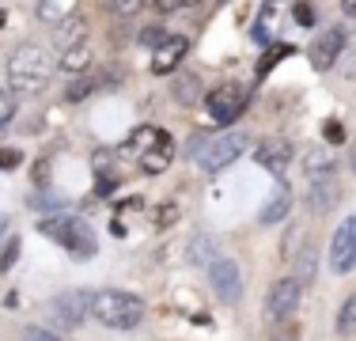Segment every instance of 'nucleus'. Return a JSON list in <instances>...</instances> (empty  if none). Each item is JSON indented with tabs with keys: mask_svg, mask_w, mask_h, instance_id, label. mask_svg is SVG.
Instances as JSON below:
<instances>
[{
	"mask_svg": "<svg viewBox=\"0 0 356 341\" xmlns=\"http://www.w3.org/2000/svg\"><path fill=\"white\" fill-rule=\"evenodd\" d=\"M205 106H209V118L216 125H232L243 114V106H247V91L239 84H220V88H213L205 95Z\"/></svg>",
	"mask_w": 356,
	"mask_h": 341,
	"instance_id": "obj_5",
	"label": "nucleus"
},
{
	"mask_svg": "<svg viewBox=\"0 0 356 341\" xmlns=\"http://www.w3.org/2000/svg\"><path fill=\"white\" fill-rule=\"evenodd\" d=\"M292 15H296V23H300V27H315V8H311V4H296Z\"/></svg>",
	"mask_w": 356,
	"mask_h": 341,
	"instance_id": "obj_30",
	"label": "nucleus"
},
{
	"mask_svg": "<svg viewBox=\"0 0 356 341\" xmlns=\"http://www.w3.org/2000/svg\"><path fill=\"white\" fill-rule=\"evenodd\" d=\"M152 224L163 232V228H171V224H178V205L175 201H163L159 209H152Z\"/></svg>",
	"mask_w": 356,
	"mask_h": 341,
	"instance_id": "obj_23",
	"label": "nucleus"
},
{
	"mask_svg": "<svg viewBox=\"0 0 356 341\" xmlns=\"http://www.w3.org/2000/svg\"><path fill=\"white\" fill-rule=\"evenodd\" d=\"M341 54H345V31L341 27H330V31H322L315 42L307 46V61L315 72H330L337 61H341Z\"/></svg>",
	"mask_w": 356,
	"mask_h": 341,
	"instance_id": "obj_6",
	"label": "nucleus"
},
{
	"mask_svg": "<svg viewBox=\"0 0 356 341\" xmlns=\"http://www.w3.org/2000/svg\"><path fill=\"white\" fill-rule=\"evenodd\" d=\"M23 341H61V338L49 334V330H42V326H27L23 330Z\"/></svg>",
	"mask_w": 356,
	"mask_h": 341,
	"instance_id": "obj_32",
	"label": "nucleus"
},
{
	"mask_svg": "<svg viewBox=\"0 0 356 341\" xmlns=\"http://www.w3.org/2000/svg\"><path fill=\"white\" fill-rule=\"evenodd\" d=\"M12 114H15V99H12V91L0 88V125L12 122Z\"/></svg>",
	"mask_w": 356,
	"mask_h": 341,
	"instance_id": "obj_29",
	"label": "nucleus"
},
{
	"mask_svg": "<svg viewBox=\"0 0 356 341\" xmlns=\"http://www.w3.org/2000/svg\"><path fill=\"white\" fill-rule=\"evenodd\" d=\"M292 144L284 141V136H269V141L258 144V152H254V159H258L261 167H269L273 175H284V167L292 164Z\"/></svg>",
	"mask_w": 356,
	"mask_h": 341,
	"instance_id": "obj_12",
	"label": "nucleus"
},
{
	"mask_svg": "<svg viewBox=\"0 0 356 341\" xmlns=\"http://www.w3.org/2000/svg\"><path fill=\"white\" fill-rule=\"evenodd\" d=\"M171 91H175V99H182V102H193V99L201 95V84H197V76L182 72V76H175Z\"/></svg>",
	"mask_w": 356,
	"mask_h": 341,
	"instance_id": "obj_21",
	"label": "nucleus"
},
{
	"mask_svg": "<svg viewBox=\"0 0 356 341\" xmlns=\"http://www.w3.org/2000/svg\"><path fill=\"white\" fill-rule=\"evenodd\" d=\"M91 315L110 330H133V326H140V319H144V300L133 292L106 288V292L91 296Z\"/></svg>",
	"mask_w": 356,
	"mask_h": 341,
	"instance_id": "obj_2",
	"label": "nucleus"
},
{
	"mask_svg": "<svg viewBox=\"0 0 356 341\" xmlns=\"http://www.w3.org/2000/svg\"><path fill=\"white\" fill-rule=\"evenodd\" d=\"M300 338V326H288V334H273V341H296Z\"/></svg>",
	"mask_w": 356,
	"mask_h": 341,
	"instance_id": "obj_38",
	"label": "nucleus"
},
{
	"mask_svg": "<svg viewBox=\"0 0 356 341\" xmlns=\"http://www.w3.org/2000/svg\"><path fill=\"white\" fill-rule=\"evenodd\" d=\"M19 152H15V148H0V167H15V164H19Z\"/></svg>",
	"mask_w": 356,
	"mask_h": 341,
	"instance_id": "obj_36",
	"label": "nucleus"
},
{
	"mask_svg": "<svg viewBox=\"0 0 356 341\" xmlns=\"http://www.w3.org/2000/svg\"><path fill=\"white\" fill-rule=\"evenodd\" d=\"M337 198H341V186L334 182V178H322V182L311 190V209L315 212H326V209H334Z\"/></svg>",
	"mask_w": 356,
	"mask_h": 341,
	"instance_id": "obj_15",
	"label": "nucleus"
},
{
	"mask_svg": "<svg viewBox=\"0 0 356 341\" xmlns=\"http://www.w3.org/2000/svg\"><path fill=\"white\" fill-rule=\"evenodd\" d=\"M103 4H106L114 15H137L140 8H144V0H103Z\"/></svg>",
	"mask_w": 356,
	"mask_h": 341,
	"instance_id": "obj_27",
	"label": "nucleus"
},
{
	"mask_svg": "<svg viewBox=\"0 0 356 341\" xmlns=\"http://www.w3.org/2000/svg\"><path fill=\"white\" fill-rule=\"evenodd\" d=\"M38 232L46 235V239H54V243H61L76 262H88L91 254L99 251L95 232H91L83 220H76V216H46L38 224Z\"/></svg>",
	"mask_w": 356,
	"mask_h": 341,
	"instance_id": "obj_3",
	"label": "nucleus"
},
{
	"mask_svg": "<svg viewBox=\"0 0 356 341\" xmlns=\"http://www.w3.org/2000/svg\"><path fill=\"white\" fill-rule=\"evenodd\" d=\"M330 269L334 273H353L356 269V212L334 232V243H330Z\"/></svg>",
	"mask_w": 356,
	"mask_h": 341,
	"instance_id": "obj_7",
	"label": "nucleus"
},
{
	"mask_svg": "<svg viewBox=\"0 0 356 341\" xmlns=\"http://www.w3.org/2000/svg\"><path fill=\"white\" fill-rule=\"evenodd\" d=\"M341 76H345V80H356V49H349V54H345Z\"/></svg>",
	"mask_w": 356,
	"mask_h": 341,
	"instance_id": "obj_35",
	"label": "nucleus"
},
{
	"mask_svg": "<svg viewBox=\"0 0 356 341\" xmlns=\"http://www.w3.org/2000/svg\"><path fill=\"white\" fill-rule=\"evenodd\" d=\"M80 42H88V23L83 19H65L61 31H57V49H72V46H80Z\"/></svg>",
	"mask_w": 356,
	"mask_h": 341,
	"instance_id": "obj_17",
	"label": "nucleus"
},
{
	"mask_svg": "<svg viewBox=\"0 0 356 341\" xmlns=\"http://www.w3.org/2000/svg\"><path fill=\"white\" fill-rule=\"evenodd\" d=\"M300 296H303V288H300L296 277L277 280V285L269 288V296H266V315L269 319H288V315L300 307Z\"/></svg>",
	"mask_w": 356,
	"mask_h": 341,
	"instance_id": "obj_9",
	"label": "nucleus"
},
{
	"mask_svg": "<svg viewBox=\"0 0 356 341\" xmlns=\"http://www.w3.org/2000/svg\"><path fill=\"white\" fill-rule=\"evenodd\" d=\"M288 54H292V46H273V54H266V57H261V61H258V76L273 72V68L281 65V61H284Z\"/></svg>",
	"mask_w": 356,
	"mask_h": 341,
	"instance_id": "obj_25",
	"label": "nucleus"
},
{
	"mask_svg": "<svg viewBox=\"0 0 356 341\" xmlns=\"http://www.w3.org/2000/svg\"><path fill=\"white\" fill-rule=\"evenodd\" d=\"M315 262H318V254H315V246H307V251H303V258H300V288L303 285H311V277H315Z\"/></svg>",
	"mask_w": 356,
	"mask_h": 341,
	"instance_id": "obj_26",
	"label": "nucleus"
},
{
	"mask_svg": "<svg viewBox=\"0 0 356 341\" xmlns=\"http://www.w3.org/2000/svg\"><path fill=\"white\" fill-rule=\"evenodd\" d=\"M156 8H159V12H178L182 4H178V0H156Z\"/></svg>",
	"mask_w": 356,
	"mask_h": 341,
	"instance_id": "obj_37",
	"label": "nucleus"
},
{
	"mask_svg": "<svg viewBox=\"0 0 356 341\" xmlns=\"http://www.w3.org/2000/svg\"><path fill=\"white\" fill-rule=\"evenodd\" d=\"M337 170V159L330 148H311L303 152V175L311 178V182H322V178H334Z\"/></svg>",
	"mask_w": 356,
	"mask_h": 341,
	"instance_id": "obj_13",
	"label": "nucleus"
},
{
	"mask_svg": "<svg viewBox=\"0 0 356 341\" xmlns=\"http://www.w3.org/2000/svg\"><path fill=\"white\" fill-rule=\"evenodd\" d=\"M337 334H341V338L356 334V292L341 303V311H337Z\"/></svg>",
	"mask_w": 356,
	"mask_h": 341,
	"instance_id": "obj_22",
	"label": "nucleus"
},
{
	"mask_svg": "<svg viewBox=\"0 0 356 341\" xmlns=\"http://www.w3.org/2000/svg\"><path fill=\"white\" fill-rule=\"evenodd\" d=\"M322 133H326V141H330V144H341V136H345L341 122H326V125H322Z\"/></svg>",
	"mask_w": 356,
	"mask_h": 341,
	"instance_id": "obj_34",
	"label": "nucleus"
},
{
	"mask_svg": "<svg viewBox=\"0 0 356 341\" xmlns=\"http://www.w3.org/2000/svg\"><path fill=\"white\" fill-rule=\"evenodd\" d=\"M171 156H175V144H171V136H159L156 141V148H148L140 156V170L144 175H163L167 167H171Z\"/></svg>",
	"mask_w": 356,
	"mask_h": 341,
	"instance_id": "obj_14",
	"label": "nucleus"
},
{
	"mask_svg": "<svg viewBox=\"0 0 356 341\" xmlns=\"http://www.w3.org/2000/svg\"><path fill=\"white\" fill-rule=\"evenodd\" d=\"M243 152H247V136L243 133H220L205 144V148H197V164L205 170H224V167H232Z\"/></svg>",
	"mask_w": 356,
	"mask_h": 341,
	"instance_id": "obj_4",
	"label": "nucleus"
},
{
	"mask_svg": "<svg viewBox=\"0 0 356 341\" xmlns=\"http://www.w3.org/2000/svg\"><path fill=\"white\" fill-rule=\"evenodd\" d=\"M4 228H8V220H4V216H0V232H4Z\"/></svg>",
	"mask_w": 356,
	"mask_h": 341,
	"instance_id": "obj_42",
	"label": "nucleus"
},
{
	"mask_svg": "<svg viewBox=\"0 0 356 341\" xmlns=\"http://www.w3.org/2000/svg\"><path fill=\"white\" fill-rule=\"evenodd\" d=\"M88 65H91L88 42H80V46H72V49H61V57H57V68H65V72H83Z\"/></svg>",
	"mask_w": 356,
	"mask_h": 341,
	"instance_id": "obj_16",
	"label": "nucleus"
},
{
	"mask_svg": "<svg viewBox=\"0 0 356 341\" xmlns=\"http://www.w3.org/2000/svg\"><path fill=\"white\" fill-rule=\"evenodd\" d=\"M190 262L193 266H209V262H216V243L209 235H197L190 243Z\"/></svg>",
	"mask_w": 356,
	"mask_h": 341,
	"instance_id": "obj_20",
	"label": "nucleus"
},
{
	"mask_svg": "<svg viewBox=\"0 0 356 341\" xmlns=\"http://www.w3.org/2000/svg\"><path fill=\"white\" fill-rule=\"evenodd\" d=\"M178 4H182V8H190V4H201V0H178Z\"/></svg>",
	"mask_w": 356,
	"mask_h": 341,
	"instance_id": "obj_40",
	"label": "nucleus"
},
{
	"mask_svg": "<svg viewBox=\"0 0 356 341\" xmlns=\"http://www.w3.org/2000/svg\"><path fill=\"white\" fill-rule=\"evenodd\" d=\"M288 209H292V198H288V190H281L273 201L266 205V209H261V216H258V220H261V224H277V220H284V216H288Z\"/></svg>",
	"mask_w": 356,
	"mask_h": 341,
	"instance_id": "obj_19",
	"label": "nucleus"
},
{
	"mask_svg": "<svg viewBox=\"0 0 356 341\" xmlns=\"http://www.w3.org/2000/svg\"><path fill=\"white\" fill-rule=\"evenodd\" d=\"M209 280H213L216 296L224 303H239L243 296V273H239V262L232 258H216L213 266H209Z\"/></svg>",
	"mask_w": 356,
	"mask_h": 341,
	"instance_id": "obj_8",
	"label": "nucleus"
},
{
	"mask_svg": "<svg viewBox=\"0 0 356 341\" xmlns=\"http://www.w3.org/2000/svg\"><path fill=\"white\" fill-rule=\"evenodd\" d=\"M88 311H91V296L83 292V288H72V292H61L54 300V315H57V322L61 326H80L83 319H88Z\"/></svg>",
	"mask_w": 356,
	"mask_h": 341,
	"instance_id": "obj_10",
	"label": "nucleus"
},
{
	"mask_svg": "<svg viewBox=\"0 0 356 341\" xmlns=\"http://www.w3.org/2000/svg\"><path fill=\"white\" fill-rule=\"evenodd\" d=\"M159 136H163V129H152V125H148V129H137L129 136V144H125V152H129V156H144L148 148H156Z\"/></svg>",
	"mask_w": 356,
	"mask_h": 341,
	"instance_id": "obj_18",
	"label": "nucleus"
},
{
	"mask_svg": "<svg viewBox=\"0 0 356 341\" xmlns=\"http://www.w3.org/2000/svg\"><path fill=\"white\" fill-rule=\"evenodd\" d=\"M186 54H190V38H182V34H171V38H163V46L152 54V72H156V76L175 72V68L182 65Z\"/></svg>",
	"mask_w": 356,
	"mask_h": 341,
	"instance_id": "obj_11",
	"label": "nucleus"
},
{
	"mask_svg": "<svg viewBox=\"0 0 356 341\" xmlns=\"http://www.w3.org/2000/svg\"><path fill=\"white\" fill-rule=\"evenodd\" d=\"M15 258H19V243L12 239V243L4 246V254H0V273H8V269H12V266H15Z\"/></svg>",
	"mask_w": 356,
	"mask_h": 341,
	"instance_id": "obj_31",
	"label": "nucleus"
},
{
	"mask_svg": "<svg viewBox=\"0 0 356 341\" xmlns=\"http://www.w3.org/2000/svg\"><path fill=\"white\" fill-rule=\"evenodd\" d=\"M140 46H144V49H152V54H156V49L163 46V34H159L156 27H144V31H140Z\"/></svg>",
	"mask_w": 356,
	"mask_h": 341,
	"instance_id": "obj_28",
	"label": "nucleus"
},
{
	"mask_svg": "<svg viewBox=\"0 0 356 341\" xmlns=\"http://www.w3.org/2000/svg\"><path fill=\"white\" fill-rule=\"evenodd\" d=\"M353 170H356V148H353Z\"/></svg>",
	"mask_w": 356,
	"mask_h": 341,
	"instance_id": "obj_43",
	"label": "nucleus"
},
{
	"mask_svg": "<svg viewBox=\"0 0 356 341\" xmlns=\"http://www.w3.org/2000/svg\"><path fill=\"white\" fill-rule=\"evenodd\" d=\"M8 80L15 95H42L54 80V61L38 42H23L8 57Z\"/></svg>",
	"mask_w": 356,
	"mask_h": 341,
	"instance_id": "obj_1",
	"label": "nucleus"
},
{
	"mask_svg": "<svg viewBox=\"0 0 356 341\" xmlns=\"http://www.w3.org/2000/svg\"><path fill=\"white\" fill-rule=\"evenodd\" d=\"M27 205H31V209H38V212H57V209L69 205V198H61V193H46V198H42V193H38V198H31Z\"/></svg>",
	"mask_w": 356,
	"mask_h": 341,
	"instance_id": "obj_24",
	"label": "nucleus"
},
{
	"mask_svg": "<svg viewBox=\"0 0 356 341\" xmlns=\"http://www.w3.org/2000/svg\"><path fill=\"white\" fill-rule=\"evenodd\" d=\"M341 8H345V15H353V19H356V0H341Z\"/></svg>",
	"mask_w": 356,
	"mask_h": 341,
	"instance_id": "obj_39",
	"label": "nucleus"
},
{
	"mask_svg": "<svg viewBox=\"0 0 356 341\" xmlns=\"http://www.w3.org/2000/svg\"><path fill=\"white\" fill-rule=\"evenodd\" d=\"M4 23H8V15H4V12H0V27H4Z\"/></svg>",
	"mask_w": 356,
	"mask_h": 341,
	"instance_id": "obj_41",
	"label": "nucleus"
},
{
	"mask_svg": "<svg viewBox=\"0 0 356 341\" xmlns=\"http://www.w3.org/2000/svg\"><path fill=\"white\" fill-rule=\"evenodd\" d=\"M38 15H42L46 23H61V8L49 4V0H42V4H38Z\"/></svg>",
	"mask_w": 356,
	"mask_h": 341,
	"instance_id": "obj_33",
	"label": "nucleus"
}]
</instances>
